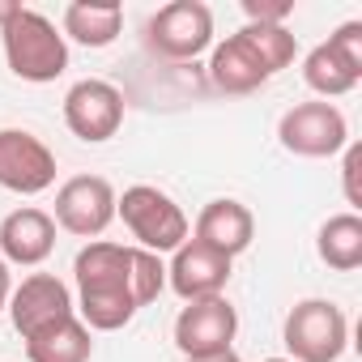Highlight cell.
Returning <instances> with one entry per match:
<instances>
[{"label":"cell","instance_id":"9c48e42d","mask_svg":"<svg viewBox=\"0 0 362 362\" xmlns=\"http://www.w3.org/2000/svg\"><path fill=\"white\" fill-rule=\"evenodd\" d=\"M56 184V153L26 128H0V188L39 197Z\"/></svg>","mask_w":362,"mask_h":362},{"label":"cell","instance_id":"d4e9b609","mask_svg":"<svg viewBox=\"0 0 362 362\" xmlns=\"http://www.w3.org/2000/svg\"><path fill=\"white\" fill-rule=\"evenodd\" d=\"M188 362H243L235 349H222V354H209V358H188Z\"/></svg>","mask_w":362,"mask_h":362},{"label":"cell","instance_id":"2e32d148","mask_svg":"<svg viewBox=\"0 0 362 362\" xmlns=\"http://www.w3.org/2000/svg\"><path fill=\"white\" fill-rule=\"evenodd\" d=\"M124 30V9L115 0H73L64 9V43H81V47H111Z\"/></svg>","mask_w":362,"mask_h":362},{"label":"cell","instance_id":"8992f818","mask_svg":"<svg viewBox=\"0 0 362 362\" xmlns=\"http://www.w3.org/2000/svg\"><path fill=\"white\" fill-rule=\"evenodd\" d=\"M214 43V9L205 0H175L145 22V47L162 60H197Z\"/></svg>","mask_w":362,"mask_h":362},{"label":"cell","instance_id":"9a60e30c","mask_svg":"<svg viewBox=\"0 0 362 362\" xmlns=\"http://www.w3.org/2000/svg\"><path fill=\"white\" fill-rule=\"evenodd\" d=\"M56 247V222L43 209H13L5 222H0V260L5 264H22L35 269L52 256Z\"/></svg>","mask_w":362,"mask_h":362},{"label":"cell","instance_id":"7402d4cb","mask_svg":"<svg viewBox=\"0 0 362 362\" xmlns=\"http://www.w3.org/2000/svg\"><path fill=\"white\" fill-rule=\"evenodd\" d=\"M358 166H362V145H345V201L358 209L362 205V192H358Z\"/></svg>","mask_w":362,"mask_h":362},{"label":"cell","instance_id":"30bf717a","mask_svg":"<svg viewBox=\"0 0 362 362\" xmlns=\"http://www.w3.org/2000/svg\"><path fill=\"white\" fill-rule=\"evenodd\" d=\"M64 124L86 145L111 141L124 124V94L103 77H86L64 94Z\"/></svg>","mask_w":362,"mask_h":362},{"label":"cell","instance_id":"5b68a950","mask_svg":"<svg viewBox=\"0 0 362 362\" xmlns=\"http://www.w3.org/2000/svg\"><path fill=\"white\" fill-rule=\"evenodd\" d=\"M281 345L290 362H337L349 345V320L328 298H303L281 324Z\"/></svg>","mask_w":362,"mask_h":362},{"label":"cell","instance_id":"ffe728a7","mask_svg":"<svg viewBox=\"0 0 362 362\" xmlns=\"http://www.w3.org/2000/svg\"><path fill=\"white\" fill-rule=\"evenodd\" d=\"M328 47H332L345 64H354V69L362 73V22H345V26H337V30L328 35Z\"/></svg>","mask_w":362,"mask_h":362},{"label":"cell","instance_id":"d6986e66","mask_svg":"<svg viewBox=\"0 0 362 362\" xmlns=\"http://www.w3.org/2000/svg\"><path fill=\"white\" fill-rule=\"evenodd\" d=\"M303 81L328 103V98H341V94H349L358 81H362V73L354 69V64H345L328 43H320V47H311L307 52V60H303Z\"/></svg>","mask_w":362,"mask_h":362},{"label":"cell","instance_id":"277c9868","mask_svg":"<svg viewBox=\"0 0 362 362\" xmlns=\"http://www.w3.org/2000/svg\"><path fill=\"white\" fill-rule=\"evenodd\" d=\"M115 218H124V226L132 230L136 247L162 256V252H175L179 243L188 239V214L179 209L162 188L153 184H132L124 188V197H115Z\"/></svg>","mask_w":362,"mask_h":362},{"label":"cell","instance_id":"ba28073f","mask_svg":"<svg viewBox=\"0 0 362 362\" xmlns=\"http://www.w3.org/2000/svg\"><path fill=\"white\" fill-rule=\"evenodd\" d=\"M60 230L77 239H98L115 222V188L103 175H73L56 192V218Z\"/></svg>","mask_w":362,"mask_h":362},{"label":"cell","instance_id":"52a82bcc","mask_svg":"<svg viewBox=\"0 0 362 362\" xmlns=\"http://www.w3.org/2000/svg\"><path fill=\"white\" fill-rule=\"evenodd\" d=\"M277 141L294 158H332L349 145V119L337 103H298L281 115Z\"/></svg>","mask_w":362,"mask_h":362},{"label":"cell","instance_id":"ac0fdd59","mask_svg":"<svg viewBox=\"0 0 362 362\" xmlns=\"http://www.w3.org/2000/svg\"><path fill=\"white\" fill-rule=\"evenodd\" d=\"M315 252L332 273H354L362 264V218L354 209L328 218L315 235Z\"/></svg>","mask_w":362,"mask_h":362},{"label":"cell","instance_id":"6da1fadb","mask_svg":"<svg viewBox=\"0 0 362 362\" xmlns=\"http://www.w3.org/2000/svg\"><path fill=\"white\" fill-rule=\"evenodd\" d=\"M77 277V320L90 332H115L132 324L141 307H149L166 290V264L162 256L145 247H124L94 239L73 260Z\"/></svg>","mask_w":362,"mask_h":362},{"label":"cell","instance_id":"484cf974","mask_svg":"<svg viewBox=\"0 0 362 362\" xmlns=\"http://www.w3.org/2000/svg\"><path fill=\"white\" fill-rule=\"evenodd\" d=\"M264 362H290V358H264Z\"/></svg>","mask_w":362,"mask_h":362},{"label":"cell","instance_id":"5bb4252c","mask_svg":"<svg viewBox=\"0 0 362 362\" xmlns=\"http://www.w3.org/2000/svg\"><path fill=\"white\" fill-rule=\"evenodd\" d=\"M192 239L235 260L239 252H247V247H252V239H256V218H252V209H247L243 201L218 197V201H209V205L197 214Z\"/></svg>","mask_w":362,"mask_h":362},{"label":"cell","instance_id":"44dd1931","mask_svg":"<svg viewBox=\"0 0 362 362\" xmlns=\"http://www.w3.org/2000/svg\"><path fill=\"white\" fill-rule=\"evenodd\" d=\"M243 13H247L252 26H286L294 5L290 0H243Z\"/></svg>","mask_w":362,"mask_h":362},{"label":"cell","instance_id":"7a4b0ae2","mask_svg":"<svg viewBox=\"0 0 362 362\" xmlns=\"http://www.w3.org/2000/svg\"><path fill=\"white\" fill-rule=\"evenodd\" d=\"M298 56V39L286 26H243L209 56V81L222 94H256Z\"/></svg>","mask_w":362,"mask_h":362},{"label":"cell","instance_id":"3957f363","mask_svg":"<svg viewBox=\"0 0 362 362\" xmlns=\"http://www.w3.org/2000/svg\"><path fill=\"white\" fill-rule=\"evenodd\" d=\"M0 43H5L9 73L30 86H47L69 69V43L39 9H18V18L0 30Z\"/></svg>","mask_w":362,"mask_h":362},{"label":"cell","instance_id":"603a6c76","mask_svg":"<svg viewBox=\"0 0 362 362\" xmlns=\"http://www.w3.org/2000/svg\"><path fill=\"white\" fill-rule=\"evenodd\" d=\"M9 294H13V277H9V264L0 260V311L9 307Z\"/></svg>","mask_w":362,"mask_h":362},{"label":"cell","instance_id":"cb8c5ba5","mask_svg":"<svg viewBox=\"0 0 362 362\" xmlns=\"http://www.w3.org/2000/svg\"><path fill=\"white\" fill-rule=\"evenodd\" d=\"M18 9H22L18 0H0V30H5V26H9V22L18 18Z\"/></svg>","mask_w":362,"mask_h":362},{"label":"cell","instance_id":"4fadbf2b","mask_svg":"<svg viewBox=\"0 0 362 362\" xmlns=\"http://www.w3.org/2000/svg\"><path fill=\"white\" fill-rule=\"evenodd\" d=\"M230 264H235L230 256H222V252H214V247H205V243H197V239H184V243L175 247L170 269H166V286L184 298V303L214 298V294L226 290Z\"/></svg>","mask_w":362,"mask_h":362},{"label":"cell","instance_id":"8fae6325","mask_svg":"<svg viewBox=\"0 0 362 362\" xmlns=\"http://www.w3.org/2000/svg\"><path fill=\"white\" fill-rule=\"evenodd\" d=\"M235 332H239V311L222 294L197 298V303H188L184 311L175 315V349L184 358L222 354V349H230Z\"/></svg>","mask_w":362,"mask_h":362},{"label":"cell","instance_id":"7c38bea8","mask_svg":"<svg viewBox=\"0 0 362 362\" xmlns=\"http://www.w3.org/2000/svg\"><path fill=\"white\" fill-rule=\"evenodd\" d=\"M5 311H9L13 328L22 332V341H30V337H39L43 328H52V324L77 315L73 294H69V286H64L56 273H30V277L9 294V307H5Z\"/></svg>","mask_w":362,"mask_h":362},{"label":"cell","instance_id":"e0dca14e","mask_svg":"<svg viewBox=\"0 0 362 362\" xmlns=\"http://www.w3.org/2000/svg\"><path fill=\"white\" fill-rule=\"evenodd\" d=\"M90 354H94V332L77 315L26 341V362H90Z\"/></svg>","mask_w":362,"mask_h":362}]
</instances>
